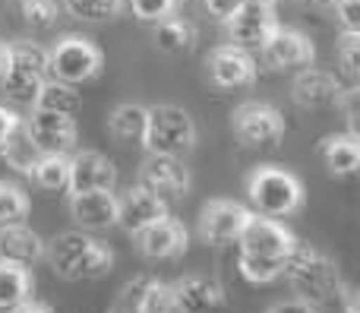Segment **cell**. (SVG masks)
I'll return each instance as SVG.
<instances>
[{"mask_svg": "<svg viewBox=\"0 0 360 313\" xmlns=\"http://www.w3.org/2000/svg\"><path fill=\"white\" fill-rule=\"evenodd\" d=\"M281 279H285L300 295V301H307V304L335 301L338 291H342V276H338L335 260H329L323 250H316V247L297 244V241H294V247L285 257Z\"/></svg>", "mask_w": 360, "mask_h": 313, "instance_id": "cell-1", "label": "cell"}, {"mask_svg": "<svg viewBox=\"0 0 360 313\" xmlns=\"http://www.w3.org/2000/svg\"><path fill=\"white\" fill-rule=\"evenodd\" d=\"M44 253H48L57 276L70 279V282L101 279V276H108L114 266V253L82 231H63L60 238L51 241V247Z\"/></svg>", "mask_w": 360, "mask_h": 313, "instance_id": "cell-2", "label": "cell"}, {"mask_svg": "<svg viewBox=\"0 0 360 313\" xmlns=\"http://www.w3.org/2000/svg\"><path fill=\"white\" fill-rule=\"evenodd\" d=\"M247 200L256 215L269 219H285L304 206V184L297 174L275 165H259L247 177Z\"/></svg>", "mask_w": 360, "mask_h": 313, "instance_id": "cell-3", "label": "cell"}, {"mask_svg": "<svg viewBox=\"0 0 360 313\" xmlns=\"http://www.w3.org/2000/svg\"><path fill=\"white\" fill-rule=\"evenodd\" d=\"M143 146L149 155L184 158L196 146V124L180 105H155L146 114Z\"/></svg>", "mask_w": 360, "mask_h": 313, "instance_id": "cell-4", "label": "cell"}, {"mask_svg": "<svg viewBox=\"0 0 360 313\" xmlns=\"http://www.w3.org/2000/svg\"><path fill=\"white\" fill-rule=\"evenodd\" d=\"M10 48V60H6V73H4V92L16 101H35L41 82L51 76L48 70V51L35 41H13Z\"/></svg>", "mask_w": 360, "mask_h": 313, "instance_id": "cell-5", "label": "cell"}, {"mask_svg": "<svg viewBox=\"0 0 360 313\" xmlns=\"http://www.w3.org/2000/svg\"><path fill=\"white\" fill-rule=\"evenodd\" d=\"M48 70L54 79L79 86L101 73V51L89 38L79 35H63L54 48L48 51Z\"/></svg>", "mask_w": 360, "mask_h": 313, "instance_id": "cell-6", "label": "cell"}, {"mask_svg": "<svg viewBox=\"0 0 360 313\" xmlns=\"http://www.w3.org/2000/svg\"><path fill=\"white\" fill-rule=\"evenodd\" d=\"M231 130L243 146H278L288 124L278 108L269 101H243L231 117Z\"/></svg>", "mask_w": 360, "mask_h": 313, "instance_id": "cell-7", "label": "cell"}, {"mask_svg": "<svg viewBox=\"0 0 360 313\" xmlns=\"http://www.w3.org/2000/svg\"><path fill=\"white\" fill-rule=\"evenodd\" d=\"M25 130L32 143L41 149V155H70L79 139L73 114L41 111V108H32V114L25 117Z\"/></svg>", "mask_w": 360, "mask_h": 313, "instance_id": "cell-8", "label": "cell"}, {"mask_svg": "<svg viewBox=\"0 0 360 313\" xmlns=\"http://www.w3.org/2000/svg\"><path fill=\"white\" fill-rule=\"evenodd\" d=\"M294 241L297 238H294V234L288 231L278 219H269V215H250V222L243 225L237 244H240L243 253L281 260V263H285V257H288V250L294 247Z\"/></svg>", "mask_w": 360, "mask_h": 313, "instance_id": "cell-9", "label": "cell"}, {"mask_svg": "<svg viewBox=\"0 0 360 313\" xmlns=\"http://www.w3.org/2000/svg\"><path fill=\"white\" fill-rule=\"evenodd\" d=\"M250 215L253 212L234 200H212L199 212V238L205 244H231V241L240 238Z\"/></svg>", "mask_w": 360, "mask_h": 313, "instance_id": "cell-10", "label": "cell"}, {"mask_svg": "<svg viewBox=\"0 0 360 313\" xmlns=\"http://www.w3.org/2000/svg\"><path fill=\"white\" fill-rule=\"evenodd\" d=\"M139 184L165 203L184 200L190 190V171L174 155H149L139 168Z\"/></svg>", "mask_w": 360, "mask_h": 313, "instance_id": "cell-11", "label": "cell"}, {"mask_svg": "<svg viewBox=\"0 0 360 313\" xmlns=\"http://www.w3.org/2000/svg\"><path fill=\"white\" fill-rule=\"evenodd\" d=\"M262 60L272 70H294V67H310L316 48L313 41L297 29H288V25H275L272 35L262 41Z\"/></svg>", "mask_w": 360, "mask_h": 313, "instance_id": "cell-12", "label": "cell"}, {"mask_svg": "<svg viewBox=\"0 0 360 313\" xmlns=\"http://www.w3.org/2000/svg\"><path fill=\"white\" fill-rule=\"evenodd\" d=\"M205 67H209V79L218 89H247L256 79V63L250 57L247 48H237V44H218L209 57H205Z\"/></svg>", "mask_w": 360, "mask_h": 313, "instance_id": "cell-13", "label": "cell"}, {"mask_svg": "<svg viewBox=\"0 0 360 313\" xmlns=\"http://www.w3.org/2000/svg\"><path fill=\"white\" fill-rule=\"evenodd\" d=\"M162 215H168V203L158 200L152 190H146L143 184L124 190L117 196V222L127 234H139L143 228H149L152 222H158Z\"/></svg>", "mask_w": 360, "mask_h": 313, "instance_id": "cell-14", "label": "cell"}, {"mask_svg": "<svg viewBox=\"0 0 360 313\" xmlns=\"http://www.w3.org/2000/svg\"><path fill=\"white\" fill-rule=\"evenodd\" d=\"M278 25L272 6H240L234 16L224 19V32H228L231 44L237 48H262L272 29Z\"/></svg>", "mask_w": 360, "mask_h": 313, "instance_id": "cell-15", "label": "cell"}, {"mask_svg": "<svg viewBox=\"0 0 360 313\" xmlns=\"http://www.w3.org/2000/svg\"><path fill=\"white\" fill-rule=\"evenodd\" d=\"M114 181H117V168L101 152L86 149L70 158V181H67L70 193H79V190H111Z\"/></svg>", "mask_w": 360, "mask_h": 313, "instance_id": "cell-16", "label": "cell"}, {"mask_svg": "<svg viewBox=\"0 0 360 313\" xmlns=\"http://www.w3.org/2000/svg\"><path fill=\"white\" fill-rule=\"evenodd\" d=\"M136 238H139L143 257H149V260H174L186 250V244H190L186 228L180 225L177 219H171V215H162L158 222H152Z\"/></svg>", "mask_w": 360, "mask_h": 313, "instance_id": "cell-17", "label": "cell"}, {"mask_svg": "<svg viewBox=\"0 0 360 313\" xmlns=\"http://www.w3.org/2000/svg\"><path fill=\"white\" fill-rule=\"evenodd\" d=\"M342 92H345L342 82H338L332 73L316 70V67H304L297 76H294V86H291V95L300 108L338 105V101H342Z\"/></svg>", "mask_w": 360, "mask_h": 313, "instance_id": "cell-18", "label": "cell"}, {"mask_svg": "<svg viewBox=\"0 0 360 313\" xmlns=\"http://www.w3.org/2000/svg\"><path fill=\"white\" fill-rule=\"evenodd\" d=\"M70 215L82 228H111L117 222V196L111 190H79L70 193Z\"/></svg>", "mask_w": 360, "mask_h": 313, "instance_id": "cell-19", "label": "cell"}, {"mask_svg": "<svg viewBox=\"0 0 360 313\" xmlns=\"http://www.w3.org/2000/svg\"><path fill=\"white\" fill-rule=\"evenodd\" d=\"M174 301L186 313H215L224 307V288L221 282L209 276H184L180 282L171 285Z\"/></svg>", "mask_w": 360, "mask_h": 313, "instance_id": "cell-20", "label": "cell"}, {"mask_svg": "<svg viewBox=\"0 0 360 313\" xmlns=\"http://www.w3.org/2000/svg\"><path fill=\"white\" fill-rule=\"evenodd\" d=\"M44 257V241L32 231L25 222L0 225V260H10L19 266H32Z\"/></svg>", "mask_w": 360, "mask_h": 313, "instance_id": "cell-21", "label": "cell"}, {"mask_svg": "<svg viewBox=\"0 0 360 313\" xmlns=\"http://www.w3.org/2000/svg\"><path fill=\"white\" fill-rule=\"evenodd\" d=\"M319 158L329 168V174L335 177H348L360 168V146L354 133H332L323 139L319 146Z\"/></svg>", "mask_w": 360, "mask_h": 313, "instance_id": "cell-22", "label": "cell"}, {"mask_svg": "<svg viewBox=\"0 0 360 313\" xmlns=\"http://www.w3.org/2000/svg\"><path fill=\"white\" fill-rule=\"evenodd\" d=\"M35 288V279H32L29 266L10 263V260H0V310L10 313L13 307H19L22 301L32 298Z\"/></svg>", "mask_w": 360, "mask_h": 313, "instance_id": "cell-23", "label": "cell"}, {"mask_svg": "<svg viewBox=\"0 0 360 313\" xmlns=\"http://www.w3.org/2000/svg\"><path fill=\"white\" fill-rule=\"evenodd\" d=\"M0 155H4V162L10 165L13 171H19V174H32V168H35L38 158H41V149L32 143L29 130H25V120H19V124L13 127V133L6 136V143L0 146Z\"/></svg>", "mask_w": 360, "mask_h": 313, "instance_id": "cell-24", "label": "cell"}, {"mask_svg": "<svg viewBox=\"0 0 360 313\" xmlns=\"http://www.w3.org/2000/svg\"><path fill=\"white\" fill-rule=\"evenodd\" d=\"M79 105H82V98H79V92H76V86L54 79V76H48V79L41 82L35 101H32V108H41V111H57V114H76V111H79Z\"/></svg>", "mask_w": 360, "mask_h": 313, "instance_id": "cell-25", "label": "cell"}, {"mask_svg": "<svg viewBox=\"0 0 360 313\" xmlns=\"http://www.w3.org/2000/svg\"><path fill=\"white\" fill-rule=\"evenodd\" d=\"M155 44L165 54H186L196 44V29L180 16H165L155 23Z\"/></svg>", "mask_w": 360, "mask_h": 313, "instance_id": "cell-26", "label": "cell"}, {"mask_svg": "<svg viewBox=\"0 0 360 313\" xmlns=\"http://www.w3.org/2000/svg\"><path fill=\"white\" fill-rule=\"evenodd\" d=\"M146 114H149V108L133 105V101H124V105H117L111 111V117H108V127H111V133L117 139H143Z\"/></svg>", "mask_w": 360, "mask_h": 313, "instance_id": "cell-27", "label": "cell"}, {"mask_svg": "<svg viewBox=\"0 0 360 313\" xmlns=\"http://www.w3.org/2000/svg\"><path fill=\"white\" fill-rule=\"evenodd\" d=\"M32 181L44 190H67L70 181V155H41L32 168Z\"/></svg>", "mask_w": 360, "mask_h": 313, "instance_id": "cell-28", "label": "cell"}, {"mask_svg": "<svg viewBox=\"0 0 360 313\" xmlns=\"http://www.w3.org/2000/svg\"><path fill=\"white\" fill-rule=\"evenodd\" d=\"M70 16L82 19V23H111L120 16L124 0H63Z\"/></svg>", "mask_w": 360, "mask_h": 313, "instance_id": "cell-29", "label": "cell"}, {"mask_svg": "<svg viewBox=\"0 0 360 313\" xmlns=\"http://www.w3.org/2000/svg\"><path fill=\"white\" fill-rule=\"evenodd\" d=\"M13 10H16L19 19H22L25 25H32V29H54L57 16H60L57 0H13Z\"/></svg>", "mask_w": 360, "mask_h": 313, "instance_id": "cell-30", "label": "cell"}, {"mask_svg": "<svg viewBox=\"0 0 360 313\" xmlns=\"http://www.w3.org/2000/svg\"><path fill=\"white\" fill-rule=\"evenodd\" d=\"M281 266H285L281 260L253 257V253H243V250H240V257H237L240 276L253 285H269V282H275V279H281Z\"/></svg>", "mask_w": 360, "mask_h": 313, "instance_id": "cell-31", "label": "cell"}, {"mask_svg": "<svg viewBox=\"0 0 360 313\" xmlns=\"http://www.w3.org/2000/svg\"><path fill=\"white\" fill-rule=\"evenodd\" d=\"M29 215V196L19 184L0 181V225H13V222H25Z\"/></svg>", "mask_w": 360, "mask_h": 313, "instance_id": "cell-32", "label": "cell"}, {"mask_svg": "<svg viewBox=\"0 0 360 313\" xmlns=\"http://www.w3.org/2000/svg\"><path fill=\"white\" fill-rule=\"evenodd\" d=\"M133 13H136V19H143V23H158V19L165 16H174L180 0H130Z\"/></svg>", "mask_w": 360, "mask_h": 313, "instance_id": "cell-33", "label": "cell"}, {"mask_svg": "<svg viewBox=\"0 0 360 313\" xmlns=\"http://www.w3.org/2000/svg\"><path fill=\"white\" fill-rule=\"evenodd\" d=\"M338 60H342V70L357 79L360 76V32H345L342 41H338Z\"/></svg>", "mask_w": 360, "mask_h": 313, "instance_id": "cell-34", "label": "cell"}, {"mask_svg": "<svg viewBox=\"0 0 360 313\" xmlns=\"http://www.w3.org/2000/svg\"><path fill=\"white\" fill-rule=\"evenodd\" d=\"M332 10L345 32H360V0H338Z\"/></svg>", "mask_w": 360, "mask_h": 313, "instance_id": "cell-35", "label": "cell"}, {"mask_svg": "<svg viewBox=\"0 0 360 313\" xmlns=\"http://www.w3.org/2000/svg\"><path fill=\"white\" fill-rule=\"evenodd\" d=\"M202 4L209 6V13H212L215 19H221V23H224L228 16H234L237 10H240V0H202Z\"/></svg>", "mask_w": 360, "mask_h": 313, "instance_id": "cell-36", "label": "cell"}, {"mask_svg": "<svg viewBox=\"0 0 360 313\" xmlns=\"http://www.w3.org/2000/svg\"><path fill=\"white\" fill-rule=\"evenodd\" d=\"M19 120H22V117H19L16 111H10V108H4V105H0V146L6 143V136H10V133H13V127H16Z\"/></svg>", "mask_w": 360, "mask_h": 313, "instance_id": "cell-37", "label": "cell"}, {"mask_svg": "<svg viewBox=\"0 0 360 313\" xmlns=\"http://www.w3.org/2000/svg\"><path fill=\"white\" fill-rule=\"evenodd\" d=\"M269 313H316L313 310V304H307V301H300V298H294V301H281V304H275Z\"/></svg>", "mask_w": 360, "mask_h": 313, "instance_id": "cell-38", "label": "cell"}, {"mask_svg": "<svg viewBox=\"0 0 360 313\" xmlns=\"http://www.w3.org/2000/svg\"><path fill=\"white\" fill-rule=\"evenodd\" d=\"M338 298L345 301V313H360L357 307V291L354 288H348V285H342V291H338Z\"/></svg>", "mask_w": 360, "mask_h": 313, "instance_id": "cell-39", "label": "cell"}, {"mask_svg": "<svg viewBox=\"0 0 360 313\" xmlns=\"http://www.w3.org/2000/svg\"><path fill=\"white\" fill-rule=\"evenodd\" d=\"M10 313H51V307H44V304H38V301H32V298H29V301H22L19 307H13Z\"/></svg>", "mask_w": 360, "mask_h": 313, "instance_id": "cell-40", "label": "cell"}, {"mask_svg": "<svg viewBox=\"0 0 360 313\" xmlns=\"http://www.w3.org/2000/svg\"><path fill=\"white\" fill-rule=\"evenodd\" d=\"M6 60H10V48L0 41V79H4V73H6Z\"/></svg>", "mask_w": 360, "mask_h": 313, "instance_id": "cell-41", "label": "cell"}, {"mask_svg": "<svg viewBox=\"0 0 360 313\" xmlns=\"http://www.w3.org/2000/svg\"><path fill=\"white\" fill-rule=\"evenodd\" d=\"M240 6H275V0H240Z\"/></svg>", "mask_w": 360, "mask_h": 313, "instance_id": "cell-42", "label": "cell"}, {"mask_svg": "<svg viewBox=\"0 0 360 313\" xmlns=\"http://www.w3.org/2000/svg\"><path fill=\"white\" fill-rule=\"evenodd\" d=\"M313 4H316V6H323V10H332V6H335L338 0H313Z\"/></svg>", "mask_w": 360, "mask_h": 313, "instance_id": "cell-43", "label": "cell"}, {"mask_svg": "<svg viewBox=\"0 0 360 313\" xmlns=\"http://www.w3.org/2000/svg\"><path fill=\"white\" fill-rule=\"evenodd\" d=\"M288 4H294V0H288Z\"/></svg>", "mask_w": 360, "mask_h": 313, "instance_id": "cell-44", "label": "cell"}]
</instances>
